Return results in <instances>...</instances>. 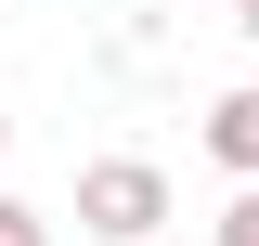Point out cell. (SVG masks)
I'll return each mask as SVG.
<instances>
[{
  "label": "cell",
  "instance_id": "1",
  "mask_svg": "<svg viewBox=\"0 0 259 246\" xmlns=\"http://www.w3.org/2000/svg\"><path fill=\"white\" fill-rule=\"evenodd\" d=\"M78 233L156 246L168 233V169H156V155H91V169H78Z\"/></svg>",
  "mask_w": 259,
  "mask_h": 246
},
{
  "label": "cell",
  "instance_id": "2",
  "mask_svg": "<svg viewBox=\"0 0 259 246\" xmlns=\"http://www.w3.org/2000/svg\"><path fill=\"white\" fill-rule=\"evenodd\" d=\"M207 155H221L233 182H259V78H233V91L207 104Z\"/></svg>",
  "mask_w": 259,
  "mask_h": 246
},
{
  "label": "cell",
  "instance_id": "3",
  "mask_svg": "<svg viewBox=\"0 0 259 246\" xmlns=\"http://www.w3.org/2000/svg\"><path fill=\"white\" fill-rule=\"evenodd\" d=\"M0 246H52V220H39L26 194H0Z\"/></svg>",
  "mask_w": 259,
  "mask_h": 246
},
{
  "label": "cell",
  "instance_id": "4",
  "mask_svg": "<svg viewBox=\"0 0 259 246\" xmlns=\"http://www.w3.org/2000/svg\"><path fill=\"white\" fill-rule=\"evenodd\" d=\"M221 246H259V182H233V208H221Z\"/></svg>",
  "mask_w": 259,
  "mask_h": 246
},
{
  "label": "cell",
  "instance_id": "5",
  "mask_svg": "<svg viewBox=\"0 0 259 246\" xmlns=\"http://www.w3.org/2000/svg\"><path fill=\"white\" fill-rule=\"evenodd\" d=\"M233 26H246V39H259V0H233Z\"/></svg>",
  "mask_w": 259,
  "mask_h": 246
},
{
  "label": "cell",
  "instance_id": "6",
  "mask_svg": "<svg viewBox=\"0 0 259 246\" xmlns=\"http://www.w3.org/2000/svg\"><path fill=\"white\" fill-rule=\"evenodd\" d=\"M0 155H13V104H0Z\"/></svg>",
  "mask_w": 259,
  "mask_h": 246
}]
</instances>
